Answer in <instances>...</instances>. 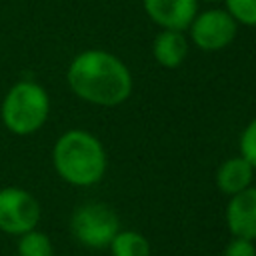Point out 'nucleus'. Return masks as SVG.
Instances as JSON below:
<instances>
[{"label":"nucleus","instance_id":"5","mask_svg":"<svg viewBox=\"0 0 256 256\" xmlns=\"http://www.w3.org/2000/svg\"><path fill=\"white\" fill-rule=\"evenodd\" d=\"M40 220L38 200L22 188L0 190V230L8 234H26Z\"/></svg>","mask_w":256,"mask_h":256},{"label":"nucleus","instance_id":"1","mask_svg":"<svg viewBox=\"0 0 256 256\" xmlns=\"http://www.w3.org/2000/svg\"><path fill=\"white\" fill-rule=\"evenodd\" d=\"M68 84L72 92L98 106H118L132 92V76L126 64L110 52H80L68 66Z\"/></svg>","mask_w":256,"mask_h":256},{"label":"nucleus","instance_id":"7","mask_svg":"<svg viewBox=\"0 0 256 256\" xmlns=\"http://www.w3.org/2000/svg\"><path fill=\"white\" fill-rule=\"evenodd\" d=\"M226 224L236 238L256 240V186L234 194L226 206Z\"/></svg>","mask_w":256,"mask_h":256},{"label":"nucleus","instance_id":"2","mask_svg":"<svg viewBox=\"0 0 256 256\" xmlns=\"http://www.w3.org/2000/svg\"><path fill=\"white\" fill-rule=\"evenodd\" d=\"M56 172L74 186H92L106 172V152L96 136L84 130L64 132L52 152Z\"/></svg>","mask_w":256,"mask_h":256},{"label":"nucleus","instance_id":"16","mask_svg":"<svg viewBox=\"0 0 256 256\" xmlns=\"http://www.w3.org/2000/svg\"><path fill=\"white\" fill-rule=\"evenodd\" d=\"M206 2H220V0H206Z\"/></svg>","mask_w":256,"mask_h":256},{"label":"nucleus","instance_id":"10","mask_svg":"<svg viewBox=\"0 0 256 256\" xmlns=\"http://www.w3.org/2000/svg\"><path fill=\"white\" fill-rule=\"evenodd\" d=\"M152 54L160 66L178 68L188 54V42L180 30H164L154 38Z\"/></svg>","mask_w":256,"mask_h":256},{"label":"nucleus","instance_id":"11","mask_svg":"<svg viewBox=\"0 0 256 256\" xmlns=\"http://www.w3.org/2000/svg\"><path fill=\"white\" fill-rule=\"evenodd\" d=\"M110 250L112 256H150L148 240L134 230H126V232L118 230V234L110 242Z\"/></svg>","mask_w":256,"mask_h":256},{"label":"nucleus","instance_id":"8","mask_svg":"<svg viewBox=\"0 0 256 256\" xmlns=\"http://www.w3.org/2000/svg\"><path fill=\"white\" fill-rule=\"evenodd\" d=\"M144 10L164 30H184L196 16V0H144Z\"/></svg>","mask_w":256,"mask_h":256},{"label":"nucleus","instance_id":"4","mask_svg":"<svg viewBox=\"0 0 256 256\" xmlns=\"http://www.w3.org/2000/svg\"><path fill=\"white\" fill-rule=\"evenodd\" d=\"M72 232L82 244L90 248H104L110 246L112 238L118 234V218L106 204H84L76 208L72 216Z\"/></svg>","mask_w":256,"mask_h":256},{"label":"nucleus","instance_id":"9","mask_svg":"<svg viewBox=\"0 0 256 256\" xmlns=\"http://www.w3.org/2000/svg\"><path fill=\"white\" fill-rule=\"evenodd\" d=\"M252 176H254V168L250 166V162L242 156H234L220 164L216 172V186L220 192L234 196L250 186Z\"/></svg>","mask_w":256,"mask_h":256},{"label":"nucleus","instance_id":"12","mask_svg":"<svg viewBox=\"0 0 256 256\" xmlns=\"http://www.w3.org/2000/svg\"><path fill=\"white\" fill-rule=\"evenodd\" d=\"M18 252H20V256H52V244L46 234L30 230V232L22 234Z\"/></svg>","mask_w":256,"mask_h":256},{"label":"nucleus","instance_id":"15","mask_svg":"<svg viewBox=\"0 0 256 256\" xmlns=\"http://www.w3.org/2000/svg\"><path fill=\"white\" fill-rule=\"evenodd\" d=\"M224 256H256V246L252 240L234 236V240L224 248Z\"/></svg>","mask_w":256,"mask_h":256},{"label":"nucleus","instance_id":"6","mask_svg":"<svg viewBox=\"0 0 256 256\" xmlns=\"http://www.w3.org/2000/svg\"><path fill=\"white\" fill-rule=\"evenodd\" d=\"M236 20L226 10H206L194 16L190 28L192 42L204 52L226 48L236 36Z\"/></svg>","mask_w":256,"mask_h":256},{"label":"nucleus","instance_id":"13","mask_svg":"<svg viewBox=\"0 0 256 256\" xmlns=\"http://www.w3.org/2000/svg\"><path fill=\"white\" fill-rule=\"evenodd\" d=\"M226 12L240 24L256 26V0H224Z\"/></svg>","mask_w":256,"mask_h":256},{"label":"nucleus","instance_id":"14","mask_svg":"<svg viewBox=\"0 0 256 256\" xmlns=\"http://www.w3.org/2000/svg\"><path fill=\"white\" fill-rule=\"evenodd\" d=\"M240 156L250 162V166L256 170V118L244 128L240 136Z\"/></svg>","mask_w":256,"mask_h":256},{"label":"nucleus","instance_id":"3","mask_svg":"<svg viewBox=\"0 0 256 256\" xmlns=\"http://www.w3.org/2000/svg\"><path fill=\"white\" fill-rule=\"evenodd\" d=\"M48 112L50 100L46 90L30 80L16 82L4 96L0 108L4 126L18 136H28L40 130L48 118Z\"/></svg>","mask_w":256,"mask_h":256}]
</instances>
